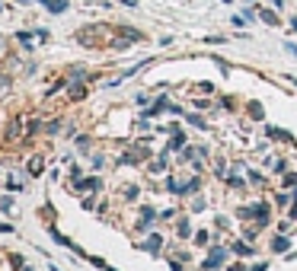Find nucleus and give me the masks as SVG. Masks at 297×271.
Returning a JSON list of instances; mask_svg holds the SVG:
<instances>
[{"label": "nucleus", "mask_w": 297, "mask_h": 271, "mask_svg": "<svg viewBox=\"0 0 297 271\" xmlns=\"http://www.w3.org/2000/svg\"><path fill=\"white\" fill-rule=\"evenodd\" d=\"M103 35H109V29H106V26H86V29L77 32V42L80 45H99L96 38H103Z\"/></svg>", "instance_id": "nucleus-1"}, {"label": "nucleus", "mask_w": 297, "mask_h": 271, "mask_svg": "<svg viewBox=\"0 0 297 271\" xmlns=\"http://www.w3.org/2000/svg\"><path fill=\"white\" fill-rule=\"evenodd\" d=\"M240 217H259V223H265L268 220V207L265 204H249V207H243Z\"/></svg>", "instance_id": "nucleus-2"}, {"label": "nucleus", "mask_w": 297, "mask_h": 271, "mask_svg": "<svg viewBox=\"0 0 297 271\" xmlns=\"http://www.w3.org/2000/svg\"><path fill=\"white\" fill-rule=\"evenodd\" d=\"M118 35L121 38H128V42H144V32H138V29H131V26H118Z\"/></svg>", "instance_id": "nucleus-3"}, {"label": "nucleus", "mask_w": 297, "mask_h": 271, "mask_svg": "<svg viewBox=\"0 0 297 271\" xmlns=\"http://www.w3.org/2000/svg\"><path fill=\"white\" fill-rule=\"evenodd\" d=\"M6 137H10V140H19V137H23V118H13V121H10V128H6Z\"/></svg>", "instance_id": "nucleus-4"}, {"label": "nucleus", "mask_w": 297, "mask_h": 271, "mask_svg": "<svg viewBox=\"0 0 297 271\" xmlns=\"http://www.w3.org/2000/svg\"><path fill=\"white\" fill-rule=\"evenodd\" d=\"M224 255H227V252H224V249H214V252H211V255H208V262H205V268H208V271H211V268H218V265H221V262H224Z\"/></svg>", "instance_id": "nucleus-5"}, {"label": "nucleus", "mask_w": 297, "mask_h": 271, "mask_svg": "<svg viewBox=\"0 0 297 271\" xmlns=\"http://www.w3.org/2000/svg\"><path fill=\"white\" fill-rule=\"evenodd\" d=\"M38 3H45L51 13H64L67 10V0H38Z\"/></svg>", "instance_id": "nucleus-6"}, {"label": "nucleus", "mask_w": 297, "mask_h": 271, "mask_svg": "<svg viewBox=\"0 0 297 271\" xmlns=\"http://www.w3.org/2000/svg\"><path fill=\"white\" fill-rule=\"evenodd\" d=\"M80 188H83V192H99L103 182H99V179H86V182H80Z\"/></svg>", "instance_id": "nucleus-7"}, {"label": "nucleus", "mask_w": 297, "mask_h": 271, "mask_svg": "<svg viewBox=\"0 0 297 271\" xmlns=\"http://www.w3.org/2000/svg\"><path fill=\"white\" fill-rule=\"evenodd\" d=\"M160 246H163V239H160V236H150V239L144 242V249H147V252H160Z\"/></svg>", "instance_id": "nucleus-8"}, {"label": "nucleus", "mask_w": 297, "mask_h": 271, "mask_svg": "<svg viewBox=\"0 0 297 271\" xmlns=\"http://www.w3.org/2000/svg\"><path fill=\"white\" fill-rule=\"evenodd\" d=\"M83 96H86V86L83 83H74L71 86V99H83Z\"/></svg>", "instance_id": "nucleus-9"}, {"label": "nucleus", "mask_w": 297, "mask_h": 271, "mask_svg": "<svg viewBox=\"0 0 297 271\" xmlns=\"http://www.w3.org/2000/svg\"><path fill=\"white\" fill-rule=\"evenodd\" d=\"M42 166H45L42 157H32V160H29V172H32V175H38V172H42Z\"/></svg>", "instance_id": "nucleus-10"}, {"label": "nucleus", "mask_w": 297, "mask_h": 271, "mask_svg": "<svg viewBox=\"0 0 297 271\" xmlns=\"http://www.w3.org/2000/svg\"><path fill=\"white\" fill-rule=\"evenodd\" d=\"M268 137H278V140H291V134L278 131V128H268Z\"/></svg>", "instance_id": "nucleus-11"}, {"label": "nucleus", "mask_w": 297, "mask_h": 271, "mask_svg": "<svg viewBox=\"0 0 297 271\" xmlns=\"http://www.w3.org/2000/svg\"><path fill=\"white\" fill-rule=\"evenodd\" d=\"M262 19H265V23H268V26H278V16H275V13H272V10H262Z\"/></svg>", "instance_id": "nucleus-12"}, {"label": "nucleus", "mask_w": 297, "mask_h": 271, "mask_svg": "<svg viewBox=\"0 0 297 271\" xmlns=\"http://www.w3.org/2000/svg\"><path fill=\"white\" fill-rule=\"evenodd\" d=\"M233 252H237V255H253V246H243V242H237V246H233Z\"/></svg>", "instance_id": "nucleus-13"}, {"label": "nucleus", "mask_w": 297, "mask_h": 271, "mask_svg": "<svg viewBox=\"0 0 297 271\" xmlns=\"http://www.w3.org/2000/svg\"><path fill=\"white\" fill-rule=\"evenodd\" d=\"M275 252H288V239H285V236H278V239H275Z\"/></svg>", "instance_id": "nucleus-14"}, {"label": "nucleus", "mask_w": 297, "mask_h": 271, "mask_svg": "<svg viewBox=\"0 0 297 271\" xmlns=\"http://www.w3.org/2000/svg\"><path fill=\"white\" fill-rule=\"evenodd\" d=\"M188 121H192V125H195V128H201V131H205V128H208V125H205V121H201V118H198V115H188Z\"/></svg>", "instance_id": "nucleus-15"}, {"label": "nucleus", "mask_w": 297, "mask_h": 271, "mask_svg": "<svg viewBox=\"0 0 297 271\" xmlns=\"http://www.w3.org/2000/svg\"><path fill=\"white\" fill-rule=\"evenodd\" d=\"M16 38H19V42H23V45H32V35H29V32H19Z\"/></svg>", "instance_id": "nucleus-16"}, {"label": "nucleus", "mask_w": 297, "mask_h": 271, "mask_svg": "<svg viewBox=\"0 0 297 271\" xmlns=\"http://www.w3.org/2000/svg\"><path fill=\"white\" fill-rule=\"evenodd\" d=\"M6 86H10V77H6V73H3V77H0V93H3Z\"/></svg>", "instance_id": "nucleus-17"}, {"label": "nucleus", "mask_w": 297, "mask_h": 271, "mask_svg": "<svg viewBox=\"0 0 297 271\" xmlns=\"http://www.w3.org/2000/svg\"><path fill=\"white\" fill-rule=\"evenodd\" d=\"M291 217L297 220V192H294V211H291Z\"/></svg>", "instance_id": "nucleus-18"}, {"label": "nucleus", "mask_w": 297, "mask_h": 271, "mask_svg": "<svg viewBox=\"0 0 297 271\" xmlns=\"http://www.w3.org/2000/svg\"><path fill=\"white\" fill-rule=\"evenodd\" d=\"M125 3H128V6H134V3H138V0H125Z\"/></svg>", "instance_id": "nucleus-19"}, {"label": "nucleus", "mask_w": 297, "mask_h": 271, "mask_svg": "<svg viewBox=\"0 0 297 271\" xmlns=\"http://www.w3.org/2000/svg\"><path fill=\"white\" fill-rule=\"evenodd\" d=\"M0 51H3V38H0Z\"/></svg>", "instance_id": "nucleus-20"}, {"label": "nucleus", "mask_w": 297, "mask_h": 271, "mask_svg": "<svg viewBox=\"0 0 297 271\" xmlns=\"http://www.w3.org/2000/svg\"><path fill=\"white\" fill-rule=\"evenodd\" d=\"M19 3H29V0H19Z\"/></svg>", "instance_id": "nucleus-21"}]
</instances>
